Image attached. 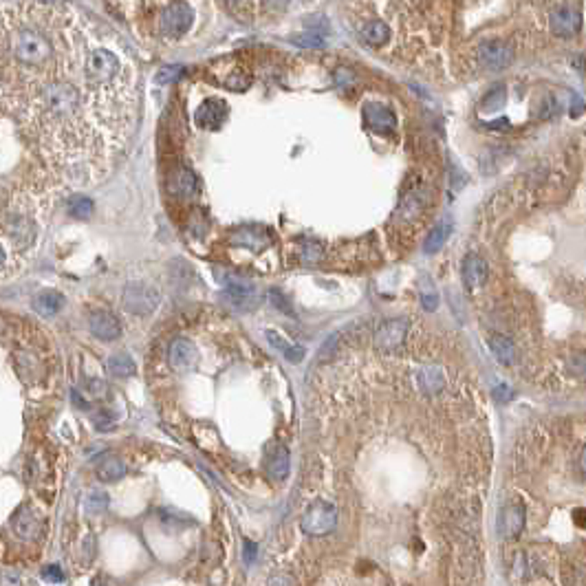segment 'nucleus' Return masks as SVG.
Returning <instances> with one entry per match:
<instances>
[{
    "instance_id": "1",
    "label": "nucleus",
    "mask_w": 586,
    "mask_h": 586,
    "mask_svg": "<svg viewBox=\"0 0 586 586\" xmlns=\"http://www.w3.org/2000/svg\"><path fill=\"white\" fill-rule=\"evenodd\" d=\"M40 104H42V113L51 122H64V120H71V117L77 113L79 93L75 87H71V84L56 82V84H49V87L42 89Z\"/></svg>"
},
{
    "instance_id": "2",
    "label": "nucleus",
    "mask_w": 586,
    "mask_h": 586,
    "mask_svg": "<svg viewBox=\"0 0 586 586\" xmlns=\"http://www.w3.org/2000/svg\"><path fill=\"white\" fill-rule=\"evenodd\" d=\"M11 53L25 64H42L51 58V42H49L40 31L31 27H20L9 36Z\"/></svg>"
},
{
    "instance_id": "3",
    "label": "nucleus",
    "mask_w": 586,
    "mask_h": 586,
    "mask_svg": "<svg viewBox=\"0 0 586 586\" xmlns=\"http://www.w3.org/2000/svg\"><path fill=\"white\" fill-rule=\"evenodd\" d=\"M84 77L97 89L110 87L122 77V62L106 49H95L84 60Z\"/></svg>"
},
{
    "instance_id": "4",
    "label": "nucleus",
    "mask_w": 586,
    "mask_h": 586,
    "mask_svg": "<svg viewBox=\"0 0 586 586\" xmlns=\"http://www.w3.org/2000/svg\"><path fill=\"white\" fill-rule=\"evenodd\" d=\"M159 291L153 287V284L146 282H130L124 289L122 295V305L128 313L132 315H150L157 307H159Z\"/></svg>"
},
{
    "instance_id": "5",
    "label": "nucleus",
    "mask_w": 586,
    "mask_h": 586,
    "mask_svg": "<svg viewBox=\"0 0 586 586\" xmlns=\"http://www.w3.org/2000/svg\"><path fill=\"white\" fill-rule=\"evenodd\" d=\"M192 23H194V11L188 3H172L161 13V31L163 36H170V38H179L183 33H188Z\"/></svg>"
},
{
    "instance_id": "6",
    "label": "nucleus",
    "mask_w": 586,
    "mask_h": 586,
    "mask_svg": "<svg viewBox=\"0 0 586 586\" xmlns=\"http://www.w3.org/2000/svg\"><path fill=\"white\" fill-rule=\"evenodd\" d=\"M338 523V511L329 502H315L302 516V531L309 535H326L335 529Z\"/></svg>"
},
{
    "instance_id": "7",
    "label": "nucleus",
    "mask_w": 586,
    "mask_h": 586,
    "mask_svg": "<svg viewBox=\"0 0 586 586\" xmlns=\"http://www.w3.org/2000/svg\"><path fill=\"white\" fill-rule=\"evenodd\" d=\"M478 53H480L483 64L488 66V69H494V71L505 69V66H509L511 60H514V49L502 40L483 42L480 49H478Z\"/></svg>"
},
{
    "instance_id": "8",
    "label": "nucleus",
    "mask_w": 586,
    "mask_h": 586,
    "mask_svg": "<svg viewBox=\"0 0 586 586\" xmlns=\"http://www.w3.org/2000/svg\"><path fill=\"white\" fill-rule=\"evenodd\" d=\"M227 117V104L221 102V99H205L194 113V122L198 128L205 130H216L221 128Z\"/></svg>"
},
{
    "instance_id": "9",
    "label": "nucleus",
    "mask_w": 586,
    "mask_h": 586,
    "mask_svg": "<svg viewBox=\"0 0 586 586\" xmlns=\"http://www.w3.org/2000/svg\"><path fill=\"white\" fill-rule=\"evenodd\" d=\"M580 27H582V15L573 7H560L551 13V31H554L556 36H562V38L575 36Z\"/></svg>"
},
{
    "instance_id": "10",
    "label": "nucleus",
    "mask_w": 586,
    "mask_h": 586,
    "mask_svg": "<svg viewBox=\"0 0 586 586\" xmlns=\"http://www.w3.org/2000/svg\"><path fill=\"white\" fill-rule=\"evenodd\" d=\"M91 333L95 335L97 340H117L122 335V326L117 322V317L108 311H95L91 315Z\"/></svg>"
},
{
    "instance_id": "11",
    "label": "nucleus",
    "mask_w": 586,
    "mask_h": 586,
    "mask_svg": "<svg viewBox=\"0 0 586 586\" xmlns=\"http://www.w3.org/2000/svg\"><path fill=\"white\" fill-rule=\"evenodd\" d=\"M216 278L221 280V284L227 291V298L231 300L234 305H249V302H254V287H251L249 282H245L243 278L229 276V274L221 276L219 272H216Z\"/></svg>"
},
{
    "instance_id": "12",
    "label": "nucleus",
    "mask_w": 586,
    "mask_h": 586,
    "mask_svg": "<svg viewBox=\"0 0 586 586\" xmlns=\"http://www.w3.org/2000/svg\"><path fill=\"white\" fill-rule=\"evenodd\" d=\"M167 359H170L177 371H190L196 364V348L192 346V342L179 338L167 348Z\"/></svg>"
},
{
    "instance_id": "13",
    "label": "nucleus",
    "mask_w": 586,
    "mask_h": 586,
    "mask_svg": "<svg viewBox=\"0 0 586 586\" xmlns=\"http://www.w3.org/2000/svg\"><path fill=\"white\" fill-rule=\"evenodd\" d=\"M485 278H488V265L485 260L476 254H470L463 262V280H465V287L470 289L472 293L478 291L483 287Z\"/></svg>"
},
{
    "instance_id": "14",
    "label": "nucleus",
    "mask_w": 586,
    "mask_h": 586,
    "mask_svg": "<svg viewBox=\"0 0 586 586\" xmlns=\"http://www.w3.org/2000/svg\"><path fill=\"white\" fill-rule=\"evenodd\" d=\"M525 527V511L521 505H516V502H511V505H507L505 509H502L500 514V533H502V538H516L518 533L523 531Z\"/></svg>"
},
{
    "instance_id": "15",
    "label": "nucleus",
    "mask_w": 586,
    "mask_h": 586,
    "mask_svg": "<svg viewBox=\"0 0 586 586\" xmlns=\"http://www.w3.org/2000/svg\"><path fill=\"white\" fill-rule=\"evenodd\" d=\"M64 302H66V300H64V295L60 291L46 289V291H40V293L33 295L31 307H33V311H36L38 315H42V317H53L56 313L62 311Z\"/></svg>"
},
{
    "instance_id": "16",
    "label": "nucleus",
    "mask_w": 586,
    "mask_h": 586,
    "mask_svg": "<svg viewBox=\"0 0 586 586\" xmlns=\"http://www.w3.org/2000/svg\"><path fill=\"white\" fill-rule=\"evenodd\" d=\"M364 120L377 132H390L395 128V115L383 104H368L364 108Z\"/></svg>"
},
{
    "instance_id": "17",
    "label": "nucleus",
    "mask_w": 586,
    "mask_h": 586,
    "mask_svg": "<svg viewBox=\"0 0 586 586\" xmlns=\"http://www.w3.org/2000/svg\"><path fill=\"white\" fill-rule=\"evenodd\" d=\"M13 531L18 533L23 540L38 538L40 531H42L40 518H38L36 514H33L29 507H23L18 514H15V518H13Z\"/></svg>"
},
{
    "instance_id": "18",
    "label": "nucleus",
    "mask_w": 586,
    "mask_h": 586,
    "mask_svg": "<svg viewBox=\"0 0 586 586\" xmlns=\"http://www.w3.org/2000/svg\"><path fill=\"white\" fill-rule=\"evenodd\" d=\"M406 333H408L406 322H401V320L386 322V324L379 326V331L375 335V344L379 348H395V346H399L401 342H404Z\"/></svg>"
},
{
    "instance_id": "19",
    "label": "nucleus",
    "mask_w": 586,
    "mask_h": 586,
    "mask_svg": "<svg viewBox=\"0 0 586 586\" xmlns=\"http://www.w3.org/2000/svg\"><path fill=\"white\" fill-rule=\"evenodd\" d=\"M289 452L282 445H274L267 454V472L274 480H284L289 476Z\"/></svg>"
},
{
    "instance_id": "20",
    "label": "nucleus",
    "mask_w": 586,
    "mask_h": 586,
    "mask_svg": "<svg viewBox=\"0 0 586 586\" xmlns=\"http://www.w3.org/2000/svg\"><path fill=\"white\" fill-rule=\"evenodd\" d=\"M231 243L247 247L251 251H260V249H265L267 245H269V236H267L262 227H245V229L234 234Z\"/></svg>"
},
{
    "instance_id": "21",
    "label": "nucleus",
    "mask_w": 586,
    "mask_h": 586,
    "mask_svg": "<svg viewBox=\"0 0 586 586\" xmlns=\"http://www.w3.org/2000/svg\"><path fill=\"white\" fill-rule=\"evenodd\" d=\"M170 192L181 198H190L196 192V177L188 167H179L170 179Z\"/></svg>"
},
{
    "instance_id": "22",
    "label": "nucleus",
    "mask_w": 586,
    "mask_h": 586,
    "mask_svg": "<svg viewBox=\"0 0 586 586\" xmlns=\"http://www.w3.org/2000/svg\"><path fill=\"white\" fill-rule=\"evenodd\" d=\"M126 474V465L120 457H104L102 461L97 463V478L104 480V483H113V480H120Z\"/></svg>"
},
{
    "instance_id": "23",
    "label": "nucleus",
    "mask_w": 586,
    "mask_h": 586,
    "mask_svg": "<svg viewBox=\"0 0 586 586\" xmlns=\"http://www.w3.org/2000/svg\"><path fill=\"white\" fill-rule=\"evenodd\" d=\"M362 38H364L366 44L381 46L383 42H388V38H390V27L383 20H371L362 29Z\"/></svg>"
},
{
    "instance_id": "24",
    "label": "nucleus",
    "mask_w": 586,
    "mask_h": 586,
    "mask_svg": "<svg viewBox=\"0 0 586 586\" xmlns=\"http://www.w3.org/2000/svg\"><path fill=\"white\" fill-rule=\"evenodd\" d=\"M265 335H267V340L272 342V346H274V348H278L280 353H282L284 357H287L289 362H293V364H295V362H300V359L305 357V348H300V346H291V344H289L287 340H284L282 335H278L276 331H267Z\"/></svg>"
},
{
    "instance_id": "25",
    "label": "nucleus",
    "mask_w": 586,
    "mask_h": 586,
    "mask_svg": "<svg viewBox=\"0 0 586 586\" xmlns=\"http://www.w3.org/2000/svg\"><path fill=\"white\" fill-rule=\"evenodd\" d=\"M490 344H492V353L498 357V362H502V364H511L514 362L516 348H514V342L509 338H505V335H496V338Z\"/></svg>"
},
{
    "instance_id": "26",
    "label": "nucleus",
    "mask_w": 586,
    "mask_h": 586,
    "mask_svg": "<svg viewBox=\"0 0 586 586\" xmlns=\"http://www.w3.org/2000/svg\"><path fill=\"white\" fill-rule=\"evenodd\" d=\"M108 368L115 377H132L135 375V362L130 359L128 353H115L108 359Z\"/></svg>"
},
{
    "instance_id": "27",
    "label": "nucleus",
    "mask_w": 586,
    "mask_h": 586,
    "mask_svg": "<svg viewBox=\"0 0 586 586\" xmlns=\"http://www.w3.org/2000/svg\"><path fill=\"white\" fill-rule=\"evenodd\" d=\"M69 214L73 216V219H89V216L93 214V200L87 198V196H75L69 200Z\"/></svg>"
},
{
    "instance_id": "28",
    "label": "nucleus",
    "mask_w": 586,
    "mask_h": 586,
    "mask_svg": "<svg viewBox=\"0 0 586 586\" xmlns=\"http://www.w3.org/2000/svg\"><path fill=\"white\" fill-rule=\"evenodd\" d=\"M447 231L450 227L447 225H437L430 234H428V241H426V254H437V251L443 247L445 238H447Z\"/></svg>"
},
{
    "instance_id": "29",
    "label": "nucleus",
    "mask_w": 586,
    "mask_h": 586,
    "mask_svg": "<svg viewBox=\"0 0 586 586\" xmlns=\"http://www.w3.org/2000/svg\"><path fill=\"white\" fill-rule=\"evenodd\" d=\"M82 393L84 397L89 395V399H104L106 393H108V386L102 381V379H97V377H89L87 381L82 383Z\"/></svg>"
},
{
    "instance_id": "30",
    "label": "nucleus",
    "mask_w": 586,
    "mask_h": 586,
    "mask_svg": "<svg viewBox=\"0 0 586 586\" xmlns=\"http://www.w3.org/2000/svg\"><path fill=\"white\" fill-rule=\"evenodd\" d=\"M108 507V496L104 492H93L87 500V511L89 514H102Z\"/></svg>"
},
{
    "instance_id": "31",
    "label": "nucleus",
    "mask_w": 586,
    "mask_h": 586,
    "mask_svg": "<svg viewBox=\"0 0 586 586\" xmlns=\"http://www.w3.org/2000/svg\"><path fill=\"white\" fill-rule=\"evenodd\" d=\"M502 102H505V89H502V87H496V89H492L488 95H485V99H483V108H485V110H494V108L502 106Z\"/></svg>"
},
{
    "instance_id": "32",
    "label": "nucleus",
    "mask_w": 586,
    "mask_h": 586,
    "mask_svg": "<svg viewBox=\"0 0 586 586\" xmlns=\"http://www.w3.org/2000/svg\"><path fill=\"white\" fill-rule=\"evenodd\" d=\"M439 375H441V371H437V368H428V371H423V383H426L428 393H437V390H441V386H443V379H441Z\"/></svg>"
},
{
    "instance_id": "33",
    "label": "nucleus",
    "mask_w": 586,
    "mask_h": 586,
    "mask_svg": "<svg viewBox=\"0 0 586 586\" xmlns=\"http://www.w3.org/2000/svg\"><path fill=\"white\" fill-rule=\"evenodd\" d=\"M291 42H293V44H298V46H307V49H317V46H322V44H324L320 33H302V36H295V38H291Z\"/></svg>"
},
{
    "instance_id": "34",
    "label": "nucleus",
    "mask_w": 586,
    "mask_h": 586,
    "mask_svg": "<svg viewBox=\"0 0 586 586\" xmlns=\"http://www.w3.org/2000/svg\"><path fill=\"white\" fill-rule=\"evenodd\" d=\"M302 260L309 262V265H313V262H317V260H322V247L317 245V243H313V241H307V243L302 245Z\"/></svg>"
},
{
    "instance_id": "35",
    "label": "nucleus",
    "mask_w": 586,
    "mask_h": 586,
    "mask_svg": "<svg viewBox=\"0 0 586 586\" xmlns=\"http://www.w3.org/2000/svg\"><path fill=\"white\" fill-rule=\"evenodd\" d=\"M183 75V66H165V69H161L157 73V84H170L174 79H179Z\"/></svg>"
},
{
    "instance_id": "36",
    "label": "nucleus",
    "mask_w": 586,
    "mask_h": 586,
    "mask_svg": "<svg viewBox=\"0 0 586 586\" xmlns=\"http://www.w3.org/2000/svg\"><path fill=\"white\" fill-rule=\"evenodd\" d=\"M93 423H95L97 430H108L113 426V419H110V414L106 410H97L93 414Z\"/></svg>"
},
{
    "instance_id": "37",
    "label": "nucleus",
    "mask_w": 586,
    "mask_h": 586,
    "mask_svg": "<svg viewBox=\"0 0 586 586\" xmlns=\"http://www.w3.org/2000/svg\"><path fill=\"white\" fill-rule=\"evenodd\" d=\"M269 300H272V302L276 305V309H280L282 313H289V315H293V311H291L289 302H287V300H284V295H282L280 291H276V289H274V291H269Z\"/></svg>"
},
{
    "instance_id": "38",
    "label": "nucleus",
    "mask_w": 586,
    "mask_h": 586,
    "mask_svg": "<svg viewBox=\"0 0 586 586\" xmlns=\"http://www.w3.org/2000/svg\"><path fill=\"white\" fill-rule=\"evenodd\" d=\"M421 302L428 311H434L439 307V298L434 293V289H421Z\"/></svg>"
},
{
    "instance_id": "39",
    "label": "nucleus",
    "mask_w": 586,
    "mask_h": 586,
    "mask_svg": "<svg viewBox=\"0 0 586 586\" xmlns=\"http://www.w3.org/2000/svg\"><path fill=\"white\" fill-rule=\"evenodd\" d=\"M42 578H44L46 582H53V584L64 582V573L60 571V566H46L44 571H42Z\"/></svg>"
},
{
    "instance_id": "40",
    "label": "nucleus",
    "mask_w": 586,
    "mask_h": 586,
    "mask_svg": "<svg viewBox=\"0 0 586 586\" xmlns=\"http://www.w3.org/2000/svg\"><path fill=\"white\" fill-rule=\"evenodd\" d=\"M571 373H575L578 377H586V357L571 359Z\"/></svg>"
},
{
    "instance_id": "41",
    "label": "nucleus",
    "mask_w": 586,
    "mask_h": 586,
    "mask_svg": "<svg viewBox=\"0 0 586 586\" xmlns=\"http://www.w3.org/2000/svg\"><path fill=\"white\" fill-rule=\"evenodd\" d=\"M494 393H496V399H498V401H509V399H511V388L502 386V383H500V386H498Z\"/></svg>"
},
{
    "instance_id": "42",
    "label": "nucleus",
    "mask_w": 586,
    "mask_h": 586,
    "mask_svg": "<svg viewBox=\"0 0 586 586\" xmlns=\"http://www.w3.org/2000/svg\"><path fill=\"white\" fill-rule=\"evenodd\" d=\"M245 551H247V562H251L256 558V544H251L249 540L245 542Z\"/></svg>"
},
{
    "instance_id": "43",
    "label": "nucleus",
    "mask_w": 586,
    "mask_h": 586,
    "mask_svg": "<svg viewBox=\"0 0 586 586\" xmlns=\"http://www.w3.org/2000/svg\"><path fill=\"white\" fill-rule=\"evenodd\" d=\"M267 3H269V5H274V7H284V5L289 3V0H267Z\"/></svg>"
},
{
    "instance_id": "44",
    "label": "nucleus",
    "mask_w": 586,
    "mask_h": 586,
    "mask_svg": "<svg viewBox=\"0 0 586 586\" xmlns=\"http://www.w3.org/2000/svg\"><path fill=\"white\" fill-rule=\"evenodd\" d=\"M580 465H582V470L586 472V450L582 452V459H580Z\"/></svg>"
},
{
    "instance_id": "45",
    "label": "nucleus",
    "mask_w": 586,
    "mask_h": 586,
    "mask_svg": "<svg viewBox=\"0 0 586 586\" xmlns=\"http://www.w3.org/2000/svg\"><path fill=\"white\" fill-rule=\"evenodd\" d=\"M5 262V254H3V247H0V265Z\"/></svg>"
}]
</instances>
